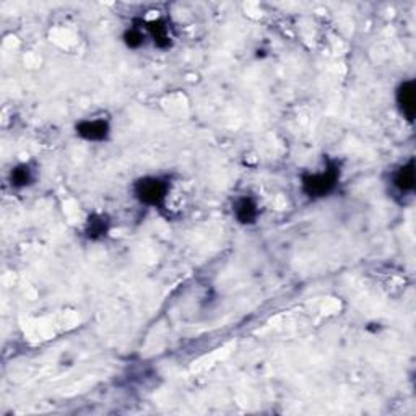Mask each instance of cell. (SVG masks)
Returning a JSON list of instances; mask_svg holds the SVG:
<instances>
[{"instance_id": "cell-1", "label": "cell", "mask_w": 416, "mask_h": 416, "mask_svg": "<svg viewBox=\"0 0 416 416\" xmlns=\"http://www.w3.org/2000/svg\"><path fill=\"white\" fill-rule=\"evenodd\" d=\"M340 179V168L337 163H329L320 172H307L301 177V189L309 199H322L332 194Z\"/></svg>"}, {"instance_id": "cell-2", "label": "cell", "mask_w": 416, "mask_h": 416, "mask_svg": "<svg viewBox=\"0 0 416 416\" xmlns=\"http://www.w3.org/2000/svg\"><path fill=\"white\" fill-rule=\"evenodd\" d=\"M134 197L147 207H162L169 195V182L163 177L148 176L137 181L132 187Z\"/></svg>"}, {"instance_id": "cell-3", "label": "cell", "mask_w": 416, "mask_h": 416, "mask_svg": "<svg viewBox=\"0 0 416 416\" xmlns=\"http://www.w3.org/2000/svg\"><path fill=\"white\" fill-rule=\"evenodd\" d=\"M390 184L394 192H397L398 195H403V197H405V195H412L415 192L416 174L413 158H410L407 163L400 164L395 171H392Z\"/></svg>"}, {"instance_id": "cell-4", "label": "cell", "mask_w": 416, "mask_h": 416, "mask_svg": "<svg viewBox=\"0 0 416 416\" xmlns=\"http://www.w3.org/2000/svg\"><path fill=\"white\" fill-rule=\"evenodd\" d=\"M76 135L86 142H106L109 139L111 126L106 119H83L75 126Z\"/></svg>"}, {"instance_id": "cell-5", "label": "cell", "mask_w": 416, "mask_h": 416, "mask_svg": "<svg viewBox=\"0 0 416 416\" xmlns=\"http://www.w3.org/2000/svg\"><path fill=\"white\" fill-rule=\"evenodd\" d=\"M395 101H397V108L398 111H400L403 119H407V121L412 124L415 121V114H416L415 80H405L398 85L397 93H395Z\"/></svg>"}, {"instance_id": "cell-6", "label": "cell", "mask_w": 416, "mask_h": 416, "mask_svg": "<svg viewBox=\"0 0 416 416\" xmlns=\"http://www.w3.org/2000/svg\"><path fill=\"white\" fill-rule=\"evenodd\" d=\"M233 213L237 219V223L254 224L259 218V205H257V202H255V199L244 195V197L236 200Z\"/></svg>"}, {"instance_id": "cell-7", "label": "cell", "mask_w": 416, "mask_h": 416, "mask_svg": "<svg viewBox=\"0 0 416 416\" xmlns=\"http://www.w3.org/2000/svg\"><path fill=\"white\" fill-rule=\"evenodd\" d=\"M147 33L148 36L153 39L154 46L166 49L171 46V36H169V28L166 26L163 20H154L147 23Z\"/></svg>"}, {"instance_id": "cell-8", "label": "cell", "mask_w": 416, "mask_h": 416, "mask_svg": "<svg viewBox=\"0 0 416 416\" xmlns=\"http://www.w3.org/2000/svg\"><path fill=\"white\" fill-rule=\"evenodd\" d=\"M109 231V222L103 215H91L88 218L86 227H85V234L90 237V239L96 241L99 237H103L108 234Z\"/></svg>"}, {"instance_id": "cell-9", "label": "cell", "mask_w": 416, "mask_h": 416, "mask_svg": "<svg viewBox=\"0 0 416 416\" xmlns=\"http://www.w3.org/2000/svg\"><path fill=\"white\" fill-rule=\"evenodd\" d=\"M33 179H34L33 169L26 164H20V166H16L15 169H11L10 182H11V186L16 187V189L29 186V184L33 182Z\"/></svg>"}, {"instance_id": "cell-10", "label": "cell", "mask_w": 416, "mask_h": 416, "mask_svg": "<svg viewBox=\"0 0 416 416\" xmlns=\"http://www.w3.org/2000/svg\"><path fill=\"white\" fill-rule=\"evenodd\" d=\"M124 41H126V44L130 47V49H137V47H140L142 44L145 43V33L142 31L140 28H130L124 34Z\"/></svg>"}]
</instances>
